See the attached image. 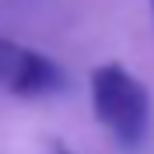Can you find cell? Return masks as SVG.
Listing matches in <instances>:
<instances>
[{
    "label": "cell",
    "instance_id": "277c9868",
    "mask_svg": "<svg viewBox=\"0 0 154 154\" xmlns=\"http://www.w3.org/2000/svg\"><path fill=\"white\" fill-rule=\"evenodd\" d=\"M151 7H154V0H151Z\"/></svg>",
    "mask_w": 154,
    "mask_h": 154
},
{
    "label": "cell",
    "instance_id": "3957f363",
    "mask_svg": "<svg viewBox=\"0 0 154 154\" xmlns=\"http://www.w3.org/2000/svg\"><path fill=\"white\" fill-rule=\"evenodd\" d=\"M56 154H74V151H56Z\"/></svg>",
    "mask_w": 154,
    "mask_h": 154
},
{
    "label": "cell",
    "instance_id": "6da1fadb",
    "mask_svg": "<svg viewBox=\"0 0 154 154\" xmlns=\"http://www.w3.org/2000/svg\"><path fill=\"white\" fill-rule=\"evenodd\" d=\"M91 102H95L98 123L112 133V140L119 147L137 151L147 140L151 95L126 67H119V63L95 67V74H91Z\"/></svg>",
    "mask_w": 154,
    "mask_h": 154
},
{
    "label": "cell",
    "instance_id": "7a4b0ae2",
    "mask_svg": "<svg viewBox=\"0 0 154 154\" xmlns=\"http://www.w3.org/2000/svg\"><path fill=\"white\" fill-rule=\"evenodd\" d=\"M0 88L21 98H46L67 88V70L53 56L0 35Z\"/></svg>",
    "mask_w": 154,
    "mask_h": 154
}]
</instances>
